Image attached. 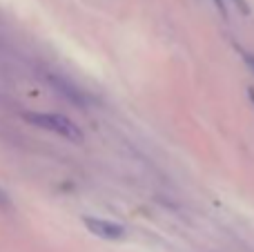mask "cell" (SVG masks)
Returning <instances> with one entry per match:
<instances>
[{
    "instance_id": "6da1fadb",
    "label": "cell",
    "mask_w": 254,
    "mask_h": 252,
    "mask_svg": "<svg viewBox=\"0 0 254 252\" xmlns=\"http://www.w3.org/2000/svg\"><path fill=\"white\" fill-rule=\"evenodd\" d=\"M25 121H29L31 125H36V127H40V129H47V132L58 134V136L67 138V141L78 143L80 138H83V132H80L78 125L63 114H52V112H27Z\"/></svg>"
},
{
    "instance_id": "7a4b0ae2",
    "label": "cell",
    "mask_w": 254,
    "mask_h": 252,
    "mask_svg": "<svg viewBox=\"0 0 254 252\" xmlns=\"http://www.w3.org/2000/svg\"><path fill=\"white\" fill-rule=\"evenodd\" d=\"M83 223L87 226V230L94 237H101V239H107V241H121L127 237L125 226H121L116 221H107V219H98V217H85Z\"/></svg>"
},
{
    "instance_id": "3957f363",
    "label": "cell",
    "mask_w": 254,
    "mask_h": 252,
    "mask_svg": "<svg viewBox=\"0 0 254 252\" xmlns=\"http://www.w3.org/2000/svg\"><path fill=\"white\" fill-rule=\"evenodd\" d=\"M49 83H52L54 87H56V92L61 94V96H65L69 103H74V105H87V96L83 94V89L71 85L69 80L61 78V76H49Z\"/></svg>"
},
{
    "instance_id": "277c9868",
    "label": "cell",
    "mask_w": 254,
    "mask_h": 252,
    "mask_svg": "<svg viewBox=\"0 0 254 252\" xmlns=\"http://www.w3.org/2000/svg\"><path fill=\"white\" fill-rule=\"evenodd\" d=\"M9 208H11V196L2 190V186H0V210H9Z\"/></svg>"
},
{
    "instance_id": "5b68a950",
    "label": "cell",
    "mask_w": 254,
    "mask_h": 252,
    "mask_svg": "<svg viewBox=\"0 0 254 252\" xmlns=\"http://www.w3.org/2000/svg\"><path fill=\"white\" fill-rule=\"evenodd\" d=\"M232 2H237L239 7H241V11H248V7H246V2H243V0H232Z\"/></svg>"
}]
</instances>
